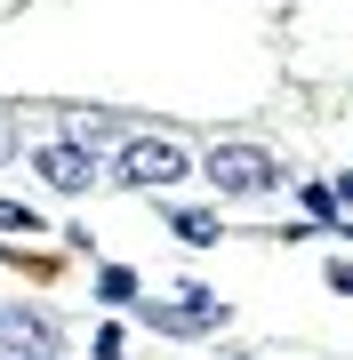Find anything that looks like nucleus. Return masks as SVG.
Returning <instances> with one entry per match:
<instances>
[{"label":"nucleus","mask_w":353,"mask_h":360,"mask_svg":"<svg viewBox=\"0 0 353 360\" xmlns=\"http://www.w3.org/2000/svg\"><path fill=\"white\" fill-rule=\"evenodd\" d=\"M193 176H209L217 193H241V200L281 193V160H273V153H257V144H209V160H201Z\"/></svg>","instance_id":"nucleus-1"},{"label":"nucleus","mask_w":353,"mask_h":360,"mask_svg":"<svg viewBox=\"0 0 353 360\" xmlns=\"http://www.w3.org/2000/svg\"><path fill=\"white\" fill-rule=\"evenodd\" d=\"M129 193H161V184H177V176H193V160H185V144L177 136H129L120 144V168H113Z\"/></svg>","instance_id":"nucleus-2"},{"label":"nucleus","mask_w":353,"mask_h":360,"mask_svg":"<svg viewBox=\"0 0 353 360\" xmlns=\"http://www.w3.org/2000/svg\"><path fill=\"white\" fill-rule=\"evenodd\" d=\"M32 176L49 184V193H97L105 160H97L89 144H65V136H56V144H40V153H32Z\"/></svg>","instance_id":"nucleus-3"},{"label":"nucleus","mask_w":353,"mask_h":360,"mask_svg":"<svg viewBox=\"0 0 353 360\" xmlns=\"http://www.w3.org/2000/svg\"><path fill=\"white\" fill-rule=\"evenodd\" d=\"M137 312H144L153 328H169V336H201V328H217V321H225V304H217L201 281H185V288H177V304H144V296H137Z\"/></svg>","instance_id":"nucleus-4"},{"label":"nucleus","mask_w":353,"mask_h":360,"mask_svg":"<svg viewBox=\"0 0 353 360\" xmlns=\"http://www.w3.org/2000/svg\"><path fill=\"white\" fill-rule=\"evenodd\" d=\"M169 232H177L185 248H217V232H225V224L209 217V208H169Z\"/></svg>","instance_id":"nucleus-5"},{"label":"nucleus","mask_w":353,"mask_h":360,"mask_svg":"<svg viewBox=\"0 0 353 360\" xmlns=\"http://www.w3.org/2000/svg\"><path fill=\"white\" fill-rule=\"evenodd\" d=\"M105 136H113V112H73L65 120V144H89V153H97Z\"/></svg>","instance_id":"nucleus-6"},{"label":"nucleus","mask_w":353,"mask_h":360,"mask_svg":"<svg viewBox=\"0 0 353 360\" xmlns=\"http://www.w3.org/2000/svg\"><path fill=\"white\" fill-rule=\"evenodd\" d=\"M97 296H105V304H137V272L129 264H105V272H97Z\"/></svg>","instance_id":"nucleus-7"},{"label":"nucleus","mask_w":353,"mask_h":360,"mask_svg":"<svg viewBox=\"0 0 353 360\" xmlns=\"http://www.w3.org/2000/svg\"><path fill=\"white\" fill-rule=\"evenodd\" d=\"M297 200H305V217H321V224H337V193H329V184H305Z\"/></svg>","instance_id":"nucleus-8"},{"label":"nucleus","mask_w":353,"mask_h":360,"mask_svg":"<svg viewBox=\"0 0 353 360\" xmlns=\"http://www.w3.org/2000/svg\"><path fill=\"white\" fill-rule=\"evenodd\" d=\"M0 232H49V224H40L25 200H0Z\"/></svg>","instance_id":"nucleus-9"},{"label":"nucleus","mask_w":353,"mask_h":360,"mask_svg":"<svg viewBox=\"0 0 353 360\" xmlns=\"http://www.w3.org/2000/svg\"><path fill=\"white\" fill-rule=\"evenodd\" d=\"M16 160V120H8V104H0V168Z\"/></svg>","instance_id":"nucleus-10"},{"label":"nucleus","mask_w":353,"mask_h":360,"mask_svg":"<svg viewBox=\"0 0 353 360\" xmlns=\"http://www.w3.org/2000/svg\"><path fill=\"white\" fill-rule=\"evenodd\" d=\"M329 288H337V296H353V264H345V257H329Z\"/></svg>","instance_id":"nucleus-11"},{"label":"nucleus","mask_w":353,"mask_h":360,"mask_svg":"<svg viewBox=\"0 0 353 360\" xmlns=\"http://www.w3.org/2000/svg\"><path fill=\"white\" fill-rule=\"evenodd\" d=\"M329 193H337V217H353V176H345V184H329Z\"/></svg>","instance_id":"nucleus-12"},{"label":"nucleus","mask_w":353,"mask_h":360,"mask_svg":"<svg viewBox=\"0 0 353 360\" xmlns=\"http://www.w3.org/2000/svg\"><path fill=\"white\" fill-rule=\"evenodd\" d=\"M0 360H8V352H0Z\"/></svg>","instance_id":"nucleus-13"}]
</instances>
